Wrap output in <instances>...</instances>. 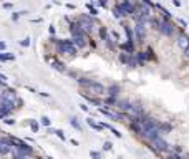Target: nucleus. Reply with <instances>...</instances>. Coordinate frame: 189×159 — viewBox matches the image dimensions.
Returning <instances> with one entry per match:
<instances>
[{"label":"nucleus","mask_w":189,"mask_h":159,"mask_svg":"<svg viewBox=\"0 0 189 159\" xmlns=\"http://www.w3.org/2000/svg\"><path fill=\"white\" fill-rule=\"evenodd\" d=\"M133 19L134 22H144L148 23L151 19V7L149 5H144V3H136L134 5V12H133Z\"/></svg>","instance_id":"nucleus-2"},{"label":"nucleus","mask_w":189,"mask_h":159,"mask_svg":"<svg viewBox=\"0 0 189 159\" xmlns=\"http://www.w3.org/2000/svg\"><path fill=\"white\" fill-rule=\"evenodd\" d=\"M22 46H25V48H27V46H30V38H23L22 40Z\"/></svg>","instance_id":"nucleus-39"},{"label":"nucleus","mask_w":189,"mask_h":159,"mask_svg":"<svg viewBox=\"0 0 189 159\" xmlns=\"http://www.w3.org/2000/svg\"><path fill=\"white\" fill-rule=\"evenodd\" d=\"M146 56H148V60H156V55H154V51H153L151 48L146 50Z\"/></svg>","instance_id":"nucleus-33"},{"label":"nucleus","mask_w":189,"mask_h":159,"mask_svg":"<svg viewBox=\"0 0 189 159\" xmlns=\"http://www.w3.org/2000/svg\"><path fill=\"white\" fill-rule=\"evenodd\" d=\"M86 7H88V10H90V13H91V15H98V8H94V7H93V3H88Z\"/></svg>","instance_id":"nucleus-35"},{"label":"nucleus","mask_w":189,"mask_h":159,"mask_svg":"<svg viewBox=\"0 0 189 159\" xmlns=\"http://www.w3.org/2000/svg\"><path fill=\"white\" fill-rule=\"evenodd\" d=\"M146 37V23L144 22H136L134 23V42H143Z\"/></svg>","instance_id":"nucleus-9"},{"label":"nucleus","mask_w":189,"mask_h":159,"mask_svg":"<svg viewBox=\"0 0 189 159\" xmlns=\"http://www.w3.org/2000/svg\"><path fill=\"white\" fill-rule=\"evenodd\" d=\"M70 33H72V37H81V35H85L83 30H81V27L78 25V22L70 23Z\"/></svg>","instance_id":"nucleus-12"},{"label":"nucleus","mask_w":189,"mask_h":159,"mask_svg":"<svg viewBox=\"0 0 189 159\" xmlns=\"http://www.w3.org/2000/svg\"><path fill=\"white\" fill-rule=\"evenodd\" d=\"M158 8L161 10V15H163V19H171V12L166 10L164 7H161V5H158Z\"/></svg>","instance_id":"nucleus-31"},{"label":"nucleus","mask_w":189,"mask_h":159,"mask_svg":"<svg viewBox=\"0 0 189 159\" xmlns=\"http://www.w3.org/2000/svg\"><path fill=\"white\" fill-rule=\"evenodd\" d=\"M101 125H103V128H105V129H108V131H111V133H113L116 138H123V134H121L120 131H118L116 128H113V126H111V125H108V123H101Z\"/></svg>","instance_id":"nucleus-22"},{"label":"nucleus","mask_w":189,"mask_h":159,"mask_svg":"<svg viewBox=\"0 0 189 159\" xmlns=\"http://www.w3.org/2000/svg\"><path fill=\"white\" fill-rule=\"evenodd\" d=\"M158 129H159V134H169L171 131H173V125L168 123V121H164V123H159Z\"/></svg>","instance_id":"nucleus-14"},{"label":"nucleus","mask_w":189,"mask_h":159,"mask_svg":"<svg viewBox=\"0 0 189 159\" xmlns=\"http://www.w3.org/2000/svg\"><path fill=\"white\" fill-rule=\"evenodd\" d=\"M46 159H51V157H46Z\"/></svg>","instance_id":"nucleus-50"},{"label":"nucleus","mask_w":189,"mask_h":159,"mask_svg":"<svg viewBox=\"0 0 189 159\" xmlns=\"http://www.w3.org/2000/svg\"><path fill=\"white\" fill-rule=\"evenodd\" d=\"M90 157L91 159H103L101 152H98V151H90Z\"/></svg>","instance_id":"nucleus-32"},{"label":"nucleus","mask_w":189,"mask_h":159,"mask_svg":"<svg viewBox=\"0 0 189 159\" xmlns=\"http://www.w3.org/2000/svg\"><path fill=\"white\" fill-rule=\"evenodd\" d=\"M173 3L176 5V7H181V0H173Z\"/></svg>","instance_id":"nucleus-47"},{"label":"nucleus","mask_w":189,"mask_h":159,"mask_svg":"<svg viewBox=\"0 0 189 159\" xmlns=\"http://www.w3.org/2000/svg\"><path fill=\"white\" fill-rule=\"evenodd\" d=\"M100 5H101V7H106V0H100Z\"/></svg>","instance_id":"nucleus-49"},{"label":"nucleus","mask_w":189,"mask_h":159,"mask_svg":"<svg viewBox=\"0 0 189 159\" xmlns=\"http://www.w3.org/2000/svg\"><path fill=\"white\" fill-rule=\"evenodd\" d=\"M86 123H88V126H90L91 129H94V131H98V133H100V131H103V129H105L101 123H96V121L93 119V118H88V119H86Z\"/></svg>","instance_id":"nucleus-16"},{"label":"nucleus","mask_w":189,"mask_h":159,"mask_svg":"<svg viewBox=\"0 0 189 159\" xmlns=\"http://www.w3.org/2000/svg\"><path fill=\"white\" fill-rule=\"evenodd\" d=\"M120 5H121V8L125 10V13H126V15H133V12H134V5L131 3V0H123Z\"/></svg>","instance_id":"nucleus-13"},{"label":"nucleus","mask_w":189,"mask_h":159,"mask_svg":"<svg viewBox=\"0 0 189 159\" xmlns=\"http://www.w3.org/2000/svg\"><path fill=\"white\" fill-rule=\"evenodd\" d=\"M134 56H136V60H138V65H144V61H148L146 51H138Z\"/></svg>","instance_id":"nucleus-23"},{"label":"nucleus","mask_w":189,"mask_h":159,"mask_svg":"<svg viewBox=\"0 0 189 159\" xmlns=\"http://www.w3.org/2000/svg\"><path fill=\"white\" fill-rule=\"evenodd\" d=\"M78 85L81 88H85L86 95H90V96H100L103 93H106V88L101 83H98L94 80H90V78H85V76H80L78 78Z\"/></svg>","instance_id":"nucleus-1"},{"label":"nucleus","mask_w":189,"mask_h":159,"mask_svg":"<svg viewBox=\"0 0 189 159\" xmlns=\"http://www.w3.org/2000/svg\"><path fill=\"white\" fill-rule=\"evenodd\" d=\"M113 13H115V17H116V19H125V17H128V15L125 13V10L121 8V5H120V3H118L116 7L113 8Z\"/></svg>","instance_id":"nucleus-21"},{"label":"nucleus","mask_w":189,"mask_h":159,"mask_svg":"<svg viewBox=\"0 0 189 159\" xmlns=\"http://www.w3.org/2000/svg\"><path fill=\"white\" fill-rule=\"evenodd\" d=\"M5 125H10V126H14L15 125V119H2Z\"/></svg>","instance_id":"nucleus-41"},{"label":"nucleus","mask_w":189,"mask_h":159,"mask_svg":"<svg viewBox=\"0 0 189 159\" xmlns=\"http://www.w3.org/2000/svg\"><path fill=\"white\" fill-rule=\"evenodd\" d=\"M51 66H53V70H57V72H60V73H65V72H67V68H65V65H63L62 61H53Z\"/></svg>","instance_id":"nucleus-24"},{"label":"nucleus","mask_w":189,"mask_h":159,"mask_svg":"<svg viewBox=\"0 0 189 159\" xmlns=\"http://www.w3.org/2000/svg\"><path fill=\"white\" fill-rule=\"evenodd\" d=\"M80 109L85 111V113H88V111H90V106H88L86 103H81V104H80Z\"/></svg>","instance_id":"nucleus-38"},{"label":"nucleus","mask_w":189,"mask_h":159,"mask_svg":"<svg viewBox=\"0 0 189 159\" xmlns=\"http://www.w3.org/2000/svg\"><path fill=\"white\" fill-rule=\"evenodd\" d=\"M168 159H184V157H182L181 154H176V152H173V154H171Z\"/></svg>","instance_id":"nucleus-40"},{"label":"nucleus","mask_w":189,"mask_h":159,"mask_svg":"<svg viewBox=\"0 0 189 159\" xmlns=\"http://www.w3.org/2000/svg\"><path fill=\"white\" fill-rule=\"evenodd\" d=\"M55 131H57V129H53L51 126H50V128H46V133H48V134H55Z\"/></svg>","instance_id":"nucleus-43"},{"label":"nucleus","mask_w":189,"mask_h":159,"mask_svg":"<svg viewBox=\"0 0 189 159\" xmlns=\"http://www.w3.org/2000/svg\"><path fill=\"white\" fill-rule=\"evenodd\" d=\"M73 43L76 45V48H85V46H86L85 35H81V37H73Z\"/></svg>","instance_id":"nucleus-19"},{"label":"nucleus","mask_w":189,"mask_h":159,"mask_svg":"<svg viewBox=\"0 0 189 159\" xmlns=\"http://www.w3.org/2000/svg\"><path fill=\"white\" fill-rule=\"evenodd\" d=\"M98 35H100V38L103 40V42H106L110 37H108V32H106V28L105 27H100V30H98Z\"/></svg>","instance_id":"nucleus-26"},{"label":"nucleus","mask_w":189,"mask_h":159,"mask_svg":"<svg viewBox=\"0 0 189 159\" xmlns=\"http://www.w3.org/2000/svg\"><path fill=\"white\" fill-rule=\"evenodd\" d=\"M178 23H179V25H182V27H186V22L182 20V19H178Z\"/></svg>","instance_id":"nucleus-46"},{"label":"nucleus","mask_w":189,"mask_h":159,"mask_svg":"<svg viewBox=\"0 0 189 159\" xmlns=\"http://www.w3.org/2000/svg\"><path fill=\"white\" fill-rule=\"evenodd\" d=\"M2 93V98L5 99V101H7L12 108H20V98H19V95H17V93L14 91V90H3V91H0Z\"/></svg>","instance_id":"nucleus-6"},{"label":"nucleus","mask_w":189,"mask_h":159,"mask_svg":"<svg viewBox=\"0 0 189 159\" xmlns=\"http://www.w3.org/2000/svg\"><path fill=\"white\" fill-rule=\"evenodd\" d=\"M121 50L126 51V53H134V42H126V43H121Z\"/></svg>","instance_id":"nucleus-20"},{"label":"nucleus","mask_w":189,"mask_h":159,"mask_svg":"<svg viewBox=\"0 0 189 159\" xmlns=\"http://www.w3.org/2000/svg\"><path fill=\"white\" fill-rule=\"evenodd\" d=\"M70 126L75 128V129H78V131H81V125H80V121H78V118H70Z\"/></svg>","instance_id":"nucleus-25"},{"label":"nucleus","mask_w":189,"mask_h":159,"mask_svg":"<svg viewBox=\"0 0 189 159\" xmlns=\"http://www.w3.org/2000/svg\"><path fill=\"white\" fill-rule=\"evenodd\" d=\"M125 28V32H126V37H128V42H134V33L131 32V28H129L128 25H125L123 27Z\"/></svg>","instance_id":"nucleus-29"},{"label":"nucleus","mask_w":189,"mask_h":159,"mask_svg":"<svg viewBox=\"0 0 189 159\" xmlns=\"http://www.w3.org/2000/svg\"><path fill=\"white\" fill-rule=\"evenodd\" d=\"M178 46L181 50H184V51L189 50V37H187V35H184V33L179 35V37H178Z\"/></svg>","instance_id":"nucleus-11"},{"label":"nucleus","mask_w":189,"mask_h":159,"mask_svg":"<svg viewBox=\"0 0 189 159\" xmlns=\"http://www.w3.org/2000/svg\"><path fill=\"white\" fill-rule=\"evenodd\" d=\"M141 3H144V5H149V7H153V0H141Z\"/></svg>","instance_id":"nucleus-42"},{"label":"nucleus","mask_w":189,"mask_h":159,"mask_svg":"<svg viewBox=\"0 0 189 159\" xmlns=\"http://www.w3.org/2000/svg\"><path fill=\"white\" fill-rule=\"evenodd\" d=\"M103 104H105V108L116 106V104H118V98H115V96H106V98L103 99Z\"/></svg>","instance_id":"nucleus-18"},{"label":"nucleus","mask_w":189,"mask_h":159,"mask_svg":"<svg viewBox=\"0 0 189 159\" xmlns=\"http://www.w3.org/2000/svg\"><path fill=\"white\" fill-rule=\"evenodd\" d=\"M111 37H113L115 40H120V35H118L116 32H111Z\"/></svg>","instance_id":"nucleus-44"},{"label":"nucleus","mask_w":189,"mask_h":159,"mask_svg":"<svg viewBox=\"0 0 189 159\" xmlns=\"http://www.w3.org/2000/svg\"><path fill=\"white\" fill-rule=\"evenodd\" d=\"M78 25L81 27V30H83L85 35H90L94 30V20L88 13H83L80 17V19H78Z\"/></svg>","instance_id":"nucleus-5"},{"label":"nucleus","mask_w":189,"mask_h":159,"mask_svg":"<svg viewBox=\"0 0 189 159\" xmlns=\"http://www.w3.org/2000/svg\"><path fill=\"white\" fill-rule=\"evenodd\" d=\"M12 143L8 138H0V156H7L12 152Z\"/></svg>","instance_id":"nucleus-10"},{"label":"nucleus","mask_w":189,"mask_h":159,"mask_svg":"<svg viewBox=\"0 0 189 159\" xmlns=\"http://www.w3.org/2000/svg\"><path fill=\"white\" fill-rule=\"evenodd\" d=\"M158 32H161L164 37H171V35L174 33V27H173V23H171V20L169 19H161L159 20Z\"/></svg>","instance_id":"nucleus-8"},{"label":"nucleus","mask_w":189,"mask_h":159,"mask_svg":"<svg viewBox=\"0 0 189 159\" xmlns=\"http://www.w3.org/2000/svg\"><path fill=\"white\" fill-rule=\"evenodd\" d=\"M55 134H57V136L60 138L62 141H67V136H65V133L62 131V129H57V131H55Z\"/></svg>","instance_id":"nucleus-36"},{"label":"nucleus","mask_w":189,"mask_h":159,"mask_svg":"<svg viewBox=\"0 0 189 159\" xmlns=\"http://www.w3.org/2000/svg\"><path fill=\"white\" fill-rule=\"evenodd\" d=\"M105 43L108 45V48H111V50H116V45H115V42H113V40H111V38H108V40H106Z\"/></svg>","instance_id":"nucleus-37"},{"label":"nucleus","mask_w":189,"mask_h":159,"mask_svg":"<svg viewBox=\"0 0 189 159\" xmlns=\"http://www.w3.org/2000/svg\"><path fill=\"white\" fill-rule=\"evenodd\" d=\"M12 60H15V56L12 55V53H0V61H12Z\"/></svg>","instance_id":"nucleus-28"},{"label":"nucleus","mask_w":189,"mask_h":159,"mask_svg":"<svg viewBox=\"0 0 189 159\" xmlns=\"http://www.w3.org/2000/svg\"><path fill=\"white\" fill-rule=\"evenodd\" d=\"M10 143H12V148L23 152V154H33V146H30L25 139H20V138H15V136H10Z\"/></svg>","instance_id":"nucleus-4"},{"label":"nucleus","mask_w":189,"mask_h":159,"mask_svg":"<svg viewBox=\"0 0 189 159\" xmlns=\"http://www.w3.org/2000/svg\"><path fill=\"white\" fill-rule=\"evenodd\" d=\"M30 129H32V133H38V131H40V123L35 121V119H32V121H30Z\"/></svg>","instance_id":"nucleus-30"},{"label":"nucleus","mask_w":189,"mask_h":159,"mask_svg":"<svg viewBox=\"0 0 189 159\" xmlns=\"http://www.w3.org/2000/svg\"><path fill=\"white\" fill-rule=\"evenodd\" d=\"M58 51L62 53V55L65 56H70V58H73L76 56V45L73 43V40H58Z\"/></svg>","instance_id":"nucleus-3"},{"label":"nucleus","mask_w":189,"mask_h":159,"mask_svg":"<svg viewBox=\"0 0 189 159\" xmlns=\"http://www.w3.org/2000/svg\"><path fill=\"white\" fill-rule=\"evenodd\" d=\"M111 149H113V143H111V141H106L103 144V151H111Z\"/></svg>","instance_id":"nucleus-34"},{"label":"nucleus","mask_w":189,"mask_h":159,"mask_svg":"<svg viewBox=\"0 0 189 159\" xmlns=\"http://www.w3.org/2000/svg\"><path fill=\"white\" fill-rule=\"evenodd\" d=\"M3 8H12V3L7 2V3H3Z\"/></svg>","instance_id":"nucleus-48"},{"label":"nucleus","mask_w":189,"mask_h":159,"mask_svg":"<svg viewBox=\"0 0 189 159\" xmlns=\"http://www.w3.org/2000/svg\"><path fill=\"white\" fill-rule=\"evenodd\" d=\"M40 125L45 126V128H50L51 126V119L48 116H42V118H40Z\"/></svg>","instance_id":"nucleus-27"},{"label":"nucleus","mask_w":189,"mask_h":159,"mask_svg":"<svg viewBox=\"0 0 189 159\" xmlns=\"http://www.w3.org/2000/svg\"><path fill=\"white\" fill-rule=\"evenodd\" d=\"M120 90H121V88H120V85L113 83V85H111V86H110L106 91H108V96H115V98H118V95H120Z\"/></svg>","instance_id":"nucleus-17"},{"label":"nucleus","mask_w":189,"mask_h":159,"mask_svg":"<svg viewBox=\"0 0 189 159\" xmlns=\"http://www.w3.org/2000/svg\"><path fill=\"white\" fill-rule=\"evenodd\" d=\"M5 48H7V45H5V42H0V51H2V50H5Z\"/></svg>","instance_id":"nucleus-45"},{"label":"nucleus","mask_w":189,"mask_h":159,"mask_svg":"<svg viewBox=\"0 0 189 159\" xmlns=\"http://www.w3.org/2000/svg\"><path fill=\"white\" fill-rule=\"evenodd\" d=\"M12 156H14V159H42V157H33V154H23L17 149H12Z\"/></svg>","instance_id":"nucleus-15"},{"label":"nucleus","mask_w":189,"mask_h":159,"mask_svg":"<svg viewBox=\"0 0 189 159\" xmlns=\"http://www.w3.org/2000/svg\"><path fill=\"white\" fill-rule=\"evenodd\" d=\"M149 144H151L149 148L153 151H158V152H168L169 151V143L163 136H158L156 139H153Z\"/></svg>","instance_id":"nucleus-7"}]
</instances>
